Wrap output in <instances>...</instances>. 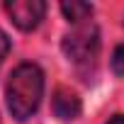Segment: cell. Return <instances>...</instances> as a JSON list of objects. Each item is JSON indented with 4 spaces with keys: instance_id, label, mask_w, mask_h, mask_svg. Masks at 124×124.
I'll return each mask as SVG.
<instances>
[{
    "instance_id": "cell-8",
    "label": "cell",
    "mask_w": 124,
    "mask_h": 124,
    "mask_svg": "<svg viewBox=\"0 0 124 124\" xmlns=\"http://www.w3.org/2000/svg\"><path fill=\"white\" fill-rule=\"evenodd\" d=\"M107 124H124V114H114V117H109Z\"/></svg>"
},
{
    "instance_id": "cell-1",
    "label": "cell",
    "mask_w": 124,
    "mask_h": 124,
    "mask_svg": "<svg viewBox=\"0 0 124 124\" xmlns=\"http://www.w3.org/2000/svg\"><path fill=\"white\" fill-rule=\"evenodd\" d=\"M8 109L17 122L29 119L44 97V71L37 63H20L5 85Z\"/></svg>"
},
{
    "instance_id": "cell-6",
    "label": "cell",
    "mask_w": 124,
    "mask_h": 124,
    "mask_svg": "<svg viewBox=\"0 0 124 124\" xmlns=\"http://www.w3.org/2000/svg\"><path fill=\"white\" fill-rule=\"evenodd\" d=\"M112 71L117 76H124V44H119L112 54Z\"/></svg>"
},
{
    "instance_id": "cell-2",
    "label": "cell",
    "mask_w": 124,
    "mask_h": 124,
    "mask_svg": "<svg viewBox=\"0 0 124 124\" xmlns=\"http://www.w3.org/2000/svg\"><path fill=\"white\" fill-rule=\"evenodd\" d=\"M63 51L73 63H90L97 58L100 51V29L93 22L78 24L71 34L63 37Z\"/></svg>"
},
{
    "instance_id": "cell-3",
    "label": "cell",
    "mask_w": 124,
    "mask_h": 124,
    "mask_svg": "<svg viewBox=\"0 0 124 124\" xmlns=\"http://www.w3.org/2000/svg\"><path fill=\"white\" fill-rule=\"evenodd\" d=\"M5 10L17 29L32 32L41 24V20L46 15V3L44 0H8Z\"/></svg>"
},
{
    "instance_id": "cell-7",
    "label": "cell",
    "mask_w": 124,
    "mask_h": 124,
    "mask_svg": "<svg viewBox=\"0 0 124 124\" xmlns=\"http://www.w3.org/2000/svg\"><path fill=\"white\" fill-rule=\"evenodd\" d=\"M8 51H10V39H8V34H5L3 29H0V66H3Z\"/></svg>"
},
{
    "instance_id": "cell-4",
    "label": "cell",
    "mask_w": 124,
    "mask_h": 124,
    "mask_svg": "<svg viewBox=\"0 0 124 124\" xmlns=\"http://www.w3.org/2000/svg\"><path fill=\"white\" fill-rule=\"evenodd\" d=\"M51 112L58 119L71 122V119H78V114L83 112V102L71 88H56V93L51 97Z\"/></svg>"
},
{
    "instance_id": "cell-5",
    "label": "cell",
    "mask_w": 124,
    "mask_h": 124,
    "mask_svg": "<svg viewBox=\"0 0 124 124\" xmlns=\"http://www.w3.org/2000/svg\"><path fill=\"white\" fill-rule=\"evenodd\" d=\"M61 12L66 15L68 22L83 24V22L93 15V5H90V3H83V0H71V3H61Z\"/></svg>"
}]
</instances>
